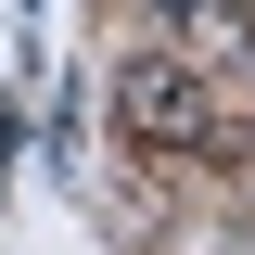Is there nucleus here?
Masks as SVG:
<instances>
[{
	"mask_svg": "<svg viewBox=\"0 0 255 255\" xmlns=\"http://www.w3.org/2000/svg\"><path fill=\"white\" fill-rule=\"evenodd\" d=\"M115 128L140 140V153H204V140H217V102H204V77H191L179 51H128V77H115Z\"/></svg>",
	"mask_w": 255,
	"mask_h": 255,
	"instance_id": "f257e3e1",
	"label": "nucleus"
},
{
	"mask_svg": "<svg viewBox=\"0 0 255 255\" xmlns=\"http://www.w3.org/2000/svg\"><path fill=\"white\" fill-rule=\"evenodd\" d=\"M179 13V64L204 77V64H255V13L243 0H166Z\"/></svg>",
	"mask_w": 255,
	"mask_h": 255,
	"instance_id": "f03ea898",
	"label": "nucleus"
}]
</instances>
